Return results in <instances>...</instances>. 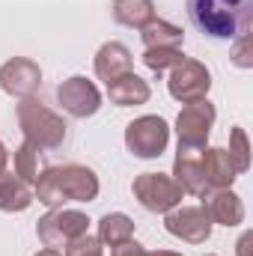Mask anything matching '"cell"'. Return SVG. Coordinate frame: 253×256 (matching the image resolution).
<instances>
[{
    "label": "cell",
    "mask_w": 253,
    "mask_h": 256,
    "mask_svg": "<svg viewBox=\"0 0 253 256\" xmlns=\"http://www.w3.org/2000/svg\"><path fill=\"white\" fill-rule=\"evenodd\" d=\"M102 191V182L86 164H57L45 167L33 185V194L42 206L60 208L66 202H92Z\"/></svg>",
    "instance_id": "6da1fadb"
},
{
    "label": "cell",
    "mask_w": 253,
    "mask_h": 256,
    "mask_svg": "<svg viewBox=\"0 0 253 256\" xmlns=\"http://www.w3.org/2000/svg\"><path fill=\"white\" fill-rule=\"evenodd\" d=\"M190 24L218 42L248 36L253 24V0H188Z\"/></svg>",
    "instance_id": "7a4b0ae2"
},
{
    "label": "cell",
    "mask_w": 253,
    "mask_h": 256,
    "mask_svg": "<svg viewBox=\"0 0 253 256\" xmlns=\"http://www.w3.org/2000/svg\"><path fill=\"white\" fill-rule=\"evenodd\" d=\"M15 116H18V126L24 131V140H30L36 149L42 152H54L60 149L68 137V126L60 114H54L48 104H42L36 96L30 98H21L18 108H15Z\"/></svg>",
    "instance_id": "3957f363"
},
{
    "label": "cell",
    "mask_w": 253,
    "mask_h": 256,
    "mask_svg": "<svg viewBox=\"0 0 253 256\" xmlns=\"http://www.w3.org/2000/svg\"><path fill=\"white\" fill-rule=\"evenodd\" d=\"M84 232H90V218H86L84 212L66 208V206L51 208V212L42 214L39 224H36V236H39L42 248L60 250V254H63L74 238H80Z\"/></svg>",
    "instance_id": "277c9868"
},
{
    "label": "cell",
    "mask_w": 253,
    "mask_h": 256,
    "mask_svg": "<svg viewBox=\"0 0 253 256\" xmlns=\"http://www.w3.org/2000/svg\"><path fill=\"white\" fill-rule=\"evenodd\" d=\"M167 143H170V126L164 116L146 114L126 126V149L134 158H143V161L161 158Z\"/></svg>",
    "instance_id": "5b68a950"
},
{
    "label": "cell",
    "mask_w": 253,
    "mask_h": 256,
    "mask_svg": "<svg viewBox=\"0 0 253 256\" xmlns=\"http://www.w3.org/2000/svg\"><path fill=\"white\" fill-rule=\"evenodd\" d=\"M131 194L152 214H167L170 208L182 206V196H185L179 182L167 173H140V176H134Z\"/></svg>",
    "instance_id": "8992f818"
},
{
    "label": "cell",
    "mask_w": 253,
    "mask_h": 256,
    "mask_svg": "<svg viewBox=\"0 0 253 256\" xmlns=\"http://www.w3.org/2000/svg\"><path fill=\"white\" fill-rule=\"evenodd\" d=\"M218 120V110L208 98H200V102H190L179 110L176 116V137H179V149H194V152H202L206 143H208V134L214 128Z\"/></svg>",
    "instance_id": "52a82bcc"
},
{
    "label": "cell",
    "mask_w": 253,
    "mask_h": 256,
    "mask_svg": "<svg viewBox=\"0 0 253 256\" xmlns=\"http://www.w3.org/2000/svg\"><path fill=\"white\" fill-rule=\"evenodd\" d=\"M167 90H170V96H173L176 102H182V104L208 98L212 72L206 68V63L185 57L182 63H176L170 72H167Z\"/></svg>",
    "instance_id": "ba28073f"
},
{
    "label": "cell",
    "mask_w": 253,
    "mask_h": 256,
    "mask_svg": "<svg viewBox=\"0 0 253 256\" xmlns=\"http://www.w3.org/2000/svg\"><path fill=\"white\" fill-rule=\"evenodd\" d=\"M164 230L185 244H206L212 238L214 220L208 218L206 206H176L164 214Z\"/></svg>",
    "instance_id": "9c48e42d"
},
{
    "label": "cell",
    "mask_w": 253,
    "mask_h": 256,
    "mask_svg": "<svg viewBox=\"0 0 253 256\" xmlns=\"http://www.w3.org/2000/svg\"><path fill=\"white\" fill-rule=\"evenodd\" d=\"M57 102L63 104V110L74 120H86V116H96L98 108H102V92L98 86L84 78V74H72L66 78L63 84L57 86Z\"/></svg>",
    "instance_id": "30bf717a"
},
{
    "label": "cell",
    "mask_w": 253,
    "mask_h": 256,
    "mask_svg": "<svg viewBox=\"0 0 253 256\" xmlns=\"http://www.w3.org/2000/svg\"><path fill=\"white\" fill-rule=\"evenodd\" d=\"M42 86V68L30 57H12L0 66V90L12 98H30Z\"/></svg>",
    "instance_id": "8fae6325"
},
{
    "label": "cell",
    "mask_w": 253,
    "mask_h": 256,
    "mask_svg": "<svg viewBox=\"0 0 253 256\" xmlns=\"http://www.w3.org/2000/svg\"><path fill=\"white\" fill-rule=\"evenodd\" d=\"M202 206L208 212V218L220 226H242L244 224V202L242 196L232 191V188H218V191H206L202 196Z\"/></svg>",
    "instance_id": "7c38bea8"
},
{
    "label": "cell",
    "mask_w": 253,
    "mask_h": 256,
    "mask_svg": "<svg viewBox=\"0 0 253 256\" xmlns=\"http://www.w3.org/2000/svg\"><path fill=\"white\" fill-rule=\"evenodd\" d=\"M131 66H134V57H131V51H128L122 42H104V45L96 51L92 72H96V78L104 80V86H108V84H114L116 78L128 74Z\"/></svg>",
    "instance_id": "4fadbf2b"
},
{
    "label": "cell",
    "mask_w": 253,
    "mask_h": 256,
    "mask_svg": "<svg viewBox=\"0 0 253 256\" xmlns=\"http://www.w3.org/2000/svg\"><path fill=\"white\" fill-rule=\"evenodd\" d=\"M173 179L179 182V188H182L185 194L202 196V194L208 191V185H206V170H202V152H194V149H176Z\"/></svg>",
    "instance_id": "5bb4252c"
},
{
    "label": "cell",
    "mask_w": 253,
    "mask_h": 256,
    "mask_svg": "<svg viewBox=\"0 0 253 256\" xmlns=\"http://www.w3.org/2000/svg\"><path fill=\"white\" fill-rule=\"evenodd\" d=\"M202 170H206V185L208 191H218V188H232V182L238 179L230 155L224 146H206L202 149Z\"/></svg>",
    "instance_id": "9a60e30c"
},
{
    "label": "cell",
    "mask_w": 253,
    "mask_h": 256,
    "mask_svg": "<svg viewBox=\"0 0 253 256\" xmlns=\"http://www.w3.org/2000/svg\"><path fill=\"white\" fill-rule=\"evenodd\" d=\"M149 96H152L149 84H146L140 74H134V72L116 78L114 84H108V98H110V104H116V108H137V104H146Z\"/></svg>",
    "instance_id": "2e32d148"
},
{
    "label": "cell",
    "mask_w": 253,
    "mask_h": 256,
    "mask_svg": "<svg viewBox=\"0 0 253 256\" xmlns=\"http://www.w3.org/2000/svg\"><path fill=\"white\" fill-rule=\"evenodd\" d=\"M33 200H36V194H33L30 182H24L21 176H15L9 170L0 176V212H9V214L27 212L33 206Z\"/></svg>",
    "instance_id": "e0dca14e"
},
{
    "label": "cell",
    "mask_w": 253,
    "mask_h": 256,
    "mask_svg": "<svg viewBox=\"0 0 253 256\" xmlns=\"http://www.w3.org/2000/svg\"><path fill=\"white\" fill-rule=\"evenodd\" d=\"M110 15H114L116 24L134 27V30H143L152 18H158L152 0H114L110 3Z\"/></svg>",
    "instance_id": "ac0fdd59"
},
{
    "label": "cell",
    "mask_w": 253,
    "mask_h": 256,
    "mask_svg": "<svg viewBox=\"0 0 253 256\" xmlns=\"http://www.w3.org/2000/svg\"><path fill=\"white\" fill-rule=\"evenodd\" d=\"M140 39H143V48H182L185 33H182V27H176L164 18H152L140 30Z\"/></svg>",
    "instance_id": "d6986e66"
},
{
    "label": "cell",
    "mask_w": 253,
    "mask_h": 256,
    "mask_svg": "<svg viewBox=\"0 0 253 256\" xmlns=\"http://www.w3.org/2000/svg\"><path fill=\"white\" fill-rule=\"evenodd\" d=\"M134 220L128 218L126 212H108V214H102V220H98V242L102 244H108V248H116V244H122L128 238H134Z\"/></svg>",
    "instance_id": "ffe728a7"
},
{
    "label": "cell",
    "mask_w": 253,
    "mask_h": 256,
    "mask_svg": "<svg viewBox=\"0 0 253 256\" xmlns=\"http://www.w3.org/2000/svg\"><path fill=\"white\" fill-rule=\"evenodd\" d=\"M39 152H42V149H36L30 140H24V143L15 146V152H12L15 176H21V179L30 182V185H36V179H39Z\"/></svg>",
    "instance_id": "44dd1931"
},
{
    "label": "cell",
    "mask_w": 253,
    "mask_h": 256,
    "mask_svg": "<svg viewBox=\"0 0 253 256\" xmlns=\"http://www.w3.org/2000/svg\"><path fill=\"white\" fill-rule=\"evenodd\" d=\"M185 54L182 48H143V63L155 74H167L176 63H182Z\"/></svg>",
    "instance_id": "7402d4cb"
},
{
    "label": "cell",
    "mask_w": 253,
    "mask_h": 256,
    "mask_svg": "<svg viewBox=\"0 0 253 256\" xmlns=\"http://www.w3.org/2000/svg\"><path fill=\"white\" fill-rule=\"evenodd\" d=\"M226 155H230L236 173H248V170H250V143H248L244 128L236 126L230 131V149H226Z\"/></svg>",
    "instance_id": "603a6c76"
},
{
    "label": "cell",
    "mask_w": 253,
    "mask_h": 256,
    "mask_svg": "<svg viewBox=\"0 0 253 256\" xmlns=\"http://www.w3.org/2000/svg\"><path fill=\"white\" fill-rule=\"evenodd\" d=\"M63 254H66V256H104V244H102L96 236L84 232L80 238H74V242L66 248Z\"/></svg>",
    "instance_id": "cb8c5ba5"
},
{
    "label": "cell",
    "mask_w": 253,
    "mask_h": 256,
    "mask_svg": "<svg viewBox=\"0 0 253 256\" xmlns=\"http://www.w3.org/2000/svg\"><path fill=\"white\" fill-rule=\"evenodd\" d=\"M232 42H236V48H232V63L238 66V68H250V66H253L250 33H248V36H238V39H232Z\"/></svg>",
    "instance_id": "d4e9b609"
},
{
    "label": "cell",
    "mask_w": 253,
    "mask_h": 256,
    "mask_svg": "<svg viewBox=\"0 0 253 256\" xmlns=\"http://www.w3.org/2000/svg\"><path fill=\"white\" fill-rule=\"evenodd\" d=\"M110 256H149V250H146L143 244H137L134 238H128V242H122V244L110 248Z\"/></svg>",
    "instance_id": "484cf974"
},
{
    "label": "cell",
    "mask_w": 253,
    "mask_h": 256,
    "mask_svg": "<svg viewBox=\"0 0 253 256\" xmlns=\"http://www.w3.org/2000/svg\"><path fill=\"white\" fill-rule=\"evenodd\" d=\"M253 236L250 232H242V238H238V244H236V254L238 256H253Z\"/></svg>",
    "instance_id": "4316f807"
},
{
    "label": "cell",
    "mask_w": 253,
    "mask_h": 256,
    "mask_svg": "<svg viewBox=\"0 0 253 256\" xmlns=\"http://www.w3.org/2000/svg\"><path fill=\"white\" fill-rule=\"evenodd\" d=\"M6 164H9V149H6L3 140H0V176L6 173Z\"/></svg>",
    "instance_id": "83f0119b"
},
{
    "label": "cell",
    "mask_w": 253,
    "mask_h": 256,
    "mask_svg": "<svg viewBox=\"0 0 253 256\" xmlns=\"http://www.w3.org/2000/svg\"><path fill=\"white\" fill-rule=\"evenodd\" d=\"M33 256H63L60 250H51V248H42L39 254H33Z\"/></svg>",
    "instance_id": "f1b7e54d"
},
{
    "label": "cell",
    "mask_w": 253,
    "mask_h": 256,
    "mask_svg": "<svg viewBox=\"0 0 253 256\" xmlns=\"http://www.w3.org/2000/svg\"><path fill=\"white\" fill-rule=\"evenodd\" d=\"M149 256H182V254H176V250H149Z\"/></svg>",
    "instance_id": "f546056e"
},
{
    "label": "cell",
    "mask_w": 253,
    "mask_h": 256,
    "mask_svg": "<svg viewBox=\"0 0 253 256\" xmlns=\"http://www.w3.org/2000/svg\"><path fill=\"white\" fill-rule=\"evenodd\" d=\"M206 256H214V254H206Z\"/></svg>",
    "instance_id": "4dcf8cb0"
}]
</instances>
